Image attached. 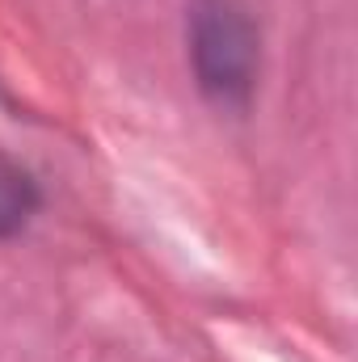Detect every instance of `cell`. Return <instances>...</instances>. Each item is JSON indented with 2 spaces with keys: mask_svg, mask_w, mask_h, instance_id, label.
Listing matches in <instances>:
<instances>
[{
  "mask_svg": "<svg viewBox=\"0 0 358 362\" xmlns=\"http://www.w3.org/2000/svg\"><path fill=\"white\" fill-rule=\"evenodd\" d=\"M190 64L202 97L228 114H245L258 93L262 34L245 0H190Z\"/></svg>",
  "mask_w": 358,
  "mask_h": 362,
  "instance_id": "obj_1",
  "label": "cell"
},
{
  "mask_svg": "<svg viewBox=\"0 0 358 362\" xmlns=\"http://www.w3.org/2000/svg\"><path fill=\"white\" fill-rule=\"evenodd\" d=\"M42 206V189L30 169L0 156V240H13Z\"/></svg>",
  "mask_w": 358,
  "mask_h": 362,
  "instance_id": "obj_2",
  "label": "cell"
}]
</instances>
